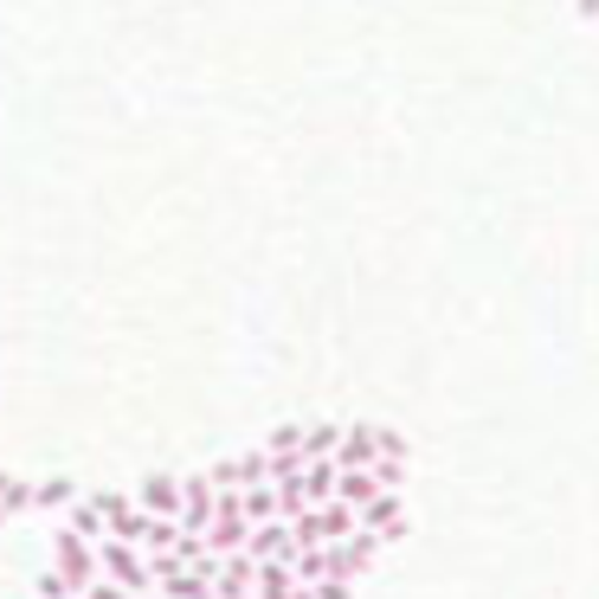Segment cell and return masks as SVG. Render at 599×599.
<instances>
[{"instance_id":"6da1fadb","label":"cell","mask_w":599,"mask_h":599,"mask_svg":"<svg viewBox=\"0 0 599 599\" xmlns=\"http://www.w3.org/2000/svg\"><path fill=\"white\" fill-rule=\"evenodd\" d=\"M97 580H117L123 594H155V580H148V554L135 548V541H117V535H104L97 541Z\"/></svg>"},{"instance_id":"7a4b0ae2","label":"cell","mask_w":599,"mask_h":599,"mask_svg":"<svg viewBox=\"0 0 599 599\" xmlns=\"http://www.w3.org/2000/svg\"><path fill=\"white\" fill-rule=\"evenodd\" d=\"M361 523H355V510L348 503H310V510H297L290 516V535H297V548H323V541H342V535H355Z\"/></svg>"},{"instance_id":"3957f363","label":"cell","mask_w":599,"mask_h":599,"mask_svg":"<svg viewBox=\"0 0 599 599\" xmlns=\"http://www.w3.org/2000/svg\"><path fill=\"white\" fill-rule=\"evenodd\" d=\"M52 574H59L65 594H84L97 580V541H77V535L59 529V541H52Z\"/></svg>"},{"instance_id":"277c9868","label":"cell","mask_w":599,"mask_h":599,"mask_svg":"<svg viewBox=\"0 0 599 599\" xmlns=\"http://www.w3.org/2000/svg\"><path fill=\"white\" fill-rule=\"evenodd\" d=\"M252 567H265V561H277V567H290L297 561V535H290V523H252L245 529V548H239Z\"/></svg>"},{"instance_id":"5b68a950","label":"cell","mask_w":599,"mask_h":599,"mask_svg":"<svg viewBox=\"0 0 599 599\" xmlns=\"http://www.w3.org/2000/svg\"><path fill=\"white\" fill-rule=\"evenodd\" d=\"M355 523H361V529H368L374 541H381V548H387V541H399V535H406V496H399V490H381V496H368V503L355 510Z\"/></svg>"},{"instance_id":"8992f818","label":"cell","mask_w":599,"mask_h":599,"mask_svg":"<svg viewBox=\"0 0 599 599\" xmlns=\"http://www.w3.org/2000/svg\"><path fill=\"white\" fill-rule=\"evenodd\" d=\"M206 483L213 490H252V483H271V452H239V458H219V465L206 470Z\"/></svg>"},{"instance_id":"52a82bcc","label":"cell","mask_w":599,"mask_h":599,"mask_svg":"<svg viewBox=\"0 0 599 599\" xmlns=\"http://www.w3.org/2000/svg\"><path fill=\"white\" fill-rule=\"evenodd\" d=\"M130 503L142 510V516H168V523H175V516H181V477H161V470L142 477V483L130 490Z\"/></svg>"},{"instance_id":"ba28073f","label":"cell","mask_w":599,"mask_h":599,"mask_svg":"<svg viewBox=\"0 0 599 599\" xmlns=\"http://www.w3.org/2000/svg\"><path fill=\"white\" fill-rule=\"evenodd\" d=\"M213 503H219V490L206 483V470H200V477H181V516H175V523L200 535L206 523H213Z\"/></svg>"},{"instance_id":"9c48e42d","label":"cell","mask_w":599,"mask_h":599,"mask_svg":"<svg viewBox=\"0 0 599 599\" xmlns=\"http://www.w3.org/2000/svg\"><path fill=\"white\" fill-rule=\"evenodd\" d=\"M213 599H252V561L245 554H219V567H213Z\"/></svg>"},{"instance_id":"30bf717a","label":"cell","mask_w":599,"mask_h":599,"mask_svg":"<svg viewBox=\"0 0 599 599\" xmlns=\"http://www.w3.org/2000/svg\"><path fill=\"white\" fill-rule=\"evenodd\" d=\"M368 496H381V483H374V470H368V465H335V503H348V510H361Z\"/></svg>"},{"instance_id":"8fae6325","label":"cell","mask_w":599,"mask_h":599,"mask_svg":"<svg viewBox=\"0 0 599 599\" xmlns=\"http://www.w3.org/2000/svg\"><path fill=\"white\" fill-rule=\"evenodd\" d=\"M71 503H77V483H71V477H33V510L65 516Z\"/></svg>"},{"instance_id":"7c38bea8","label":"cell","mask_w":599,"mask_h":599,"mask_svg":"<svg viewBox=\"0 0 599 599\" xmlns=\"http://www.w3.org/2000/svg\"><path fill=\"white\" fill-rule=\"evenodd\" d=\"M335 465H374V426H342Z\"/></svg>"},{"instance_id":"4fadbf2b","label":"cell","mask_w":599,"mask_h":599,"mask_svg":"<svg viewBox=\"0 0 599 599\" xmlns=\"http://www.w3.org/2000/svg\"><path fill=\"white\" fill-rule=\"evenodd\" d=\"M303 496L310 503H330L335 496V458H303Z\"/></svg>"},{"instance_id":"5bb4252c","label":"cell","mask_w":599,"mask_h":599,"mask_svg":"<svg viewBox=\"0 0 599 599\" xmlns=\"http://www.w3.org/2000/svg\"><path fill=\"white\" fill-rule=\"evenodd\" d=\"M0 510L7 516H33V477H7L0 470Z\"/></svg>"},{"instance_id":"9a60e30c","label":"cell","mask_w":599,"mask_h":599,"mask_svg":"<svg viewBox=\"0 0 599 599\" xmlns=\"http://www.w3.org/2000/svg\"><path fill=\"white\" fill-rule=\"evenodd\" d=\"M239 516H245V523H277V503H271V483H252V490H239Z\"/></svg>"},{"instance_id":"2e32d148","label":"cell","mask_w":599,"mask_h":599,"mask_svg":"<svg viewBox=\"0 0 599 599\" xmlns=\"http://www.w3.org/2000/svg\"><path fill=\"white\" fill-rule=\"evenodd\" d=\"M335 445H342V426H303V458H335Z\"/></svg>"},{"instance_id":"e0dca14e","label":"cell","mask_w":599,"mask_h":599,"mask_svg":"<svg viewBox=\"0 0 599 599\" xmlns=\"http://www.w3.org/2000/svg\"><path fill=\"white\" fill-rule=\"evenodd\" d=\"M265 452L271 458H303V426H277L265 439Z\"/></svg>"},{"instance_id":"ac0fdd59","label":"cell","mask_w":599,"mask_h":599,"mask_svg":"<svg viewBox=\"0 0 599 599\" xmlns=\"http://www.w3.org/2000/svg\"><path fill=\"white\" fill-rule=\"evenodd\" d=\"M374 458H406V439L387 432V426H374Z\"/></svg>"},{"instance_id":"d6986e66","label":"cell","mask_w":599,"mask_h":599,"mask_svg":"<svg viewBox=\"0 0 599 599\" xmlns=\"http://www.w3.org/2000/svg\"><path fill=\"white\" fill-rule=\"evenodd\" d=\"M310 594H316V599H355V580H316Z\"/></svg>"},{"instance_id":"ffe728a7","label":"cell","mask_w":599,"mask_h":599,"mask_svg":"<svg viewBox=\"0 0 599 599\" xmlns=\"http://www.w3.org/2000/svg\"><path fill=\"white\" fill-rule=\"evenodd\" d=\"M77 599H135V594H123L117 580H91V587H84V594H77Z\"/></svg>"},{"instance_id":"44dd1931","label":"cell","mask_w":599,"mask_h":599,"mask_svg":"<svg viewBox=\"0 0 599 599\" xmlns=\"http://www.w3.org/2000/svg\"><path fill=\"white\" fill-rule=\"evenodd\" d=\"M580 13H587V20H594V13H599V0H580Z\"/></svg>"},{"instance_id":"7402d4cb","label":"cell","mask_w":599,"mask_h":599,"mask_svg":"<svg viewBox=\"0 0 599 599\" xmlns=\"http://www.w3.org/2000/svg\"><path fill=\"white\" fill-rule=\"evenodd\" d=\"M7 523H13V516H7V510H0V529H7Z\"/></svg>"}]
</instances>
